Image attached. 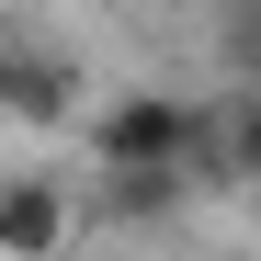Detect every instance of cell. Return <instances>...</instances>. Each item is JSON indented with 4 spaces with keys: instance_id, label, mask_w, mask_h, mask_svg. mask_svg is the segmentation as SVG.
<instances>
[{
    "instance_id": "5",
    "label": "cell",
    "mask_w": 261,
    "mask_h": 261,
    "mask_svg": "<svg viewBox=\"0 0 261 261\" xmlns=\"http://www.w3.org/2000/svg\"><path fill=\"white\" fill-rule=\"evenodd\" d=\"M216 170H239V182H261V91L216 102Z\"/></svg>"
},
{
    "instance_id": "6",
    "label": "cell",
    "mask_w": 261,
    "mask_h": 261,
    "mask_svg": "<svg viewBox=\"0 0 261 261\" xmlns=\"http://www.w3.org/2000/svg\"><path fill=\"white\" fill-rule=\"evenodd\" d=\"M216 57H227V68L250 80V91H261V0H239V12L216 23Z\"/></svg>"
},
{
    "instance_id": "2",
    "label": "cell",
    "mask_w": 261,
    "mask_h": 261,
    "mask_svg": "<svg viewBox=\"0 0 261 261\" xmlns=\"http://www.w3.org/2000/svg\"><path fill=\"white\" fill-rule=\"evenodd\" d=\"M68 239V193L34 170H0V261H46Z\"/></svg>"
},
{
    "instance_id": "4",
    "label": "cell",
    "mask_w": 261,
    "mask_h": 261,
    "mask_svg": "<svg viewBox=\"0 0 261 261\" xmlns=\"http://www.w3.org/2000/svg\"><path fill=\"white\" fill-rule=\"evenodd\" d=\"M182 193H193L182 170H102V216H114V227H125V216L148 227V216H170Z\"/></svg>"
},
{
    "instance_id": "3",
    "label": "cell",
    "mask_w": 261,
    "mask_h": 261,
    "mask_svg": "<svg viewBox=\"0 0 261 261\" xmlns=\"http://www.w3.org/2000/svg\"><path fill=\"white\" fill-rule=\"evenodd\" d=\"M0 114H68V68L57 57H23V46H0Z\"/></svg>"
},
{
    "instance_id": "1",
    "label": "cell",
    "mask_w": 261,
    "mask_h": 261,
    "mask_svg": "<svg viewBox=\"0 0 261 261\" xmlns=\"http://www.w3.org/2000/svg\"><path fill=\"white\" fill-rule=\"evenodd\" d=\"M91 148L102 170H216V102H182V91H125L91 114Z\"/></svg>"
}]
</instances>
